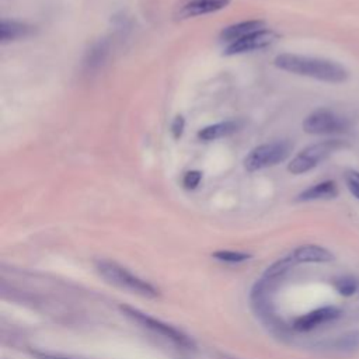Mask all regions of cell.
<instances>
[{
	"instance_id": "1",
	"label": "cell",
	"mask_w": 359,
	"mask_h": 359,
	"mask_svg": "<svg viewBox=\"0 0 359 359\" xmlns=\"http://www.w3.org/2000/svg\"><path fill=\"white\" fill-rule=\"evenodd\" d=\"M273 65L292 74L310 77L324 83H344L349 77V72L338 62L307 56V55H297V53H280L273 59Z\"/></svg>"
},
{
	"instance_id": "2",
	"label": "cell",
	"mask_w": 359,
	"mask_h": 359,
	"mask_svg": "<svg viewBox=\"0 0 359 359\" xmlns=\"http://www.w3.org/2000/svg\"><path fill=\"white\" fill-rule=\"evenodd\" d=\"M346 146L345 140L341 139H325L321 142L311 143L300 150L287 164V170L292 174H304L318 164H321L325 158H328L332 153Z\"/></svg>"
},
{
	"instance_id": "3",
	"label": "cell",
	"mask_w": 359,
	"mask_h": 359,
	"mask_svg": "<svg viewBox=\"0 0 359 359\" xmlns=\"http://www.w3.org/2000/svg\"><path fill=\"white\" fill-rule=\"evenodd\" d=\"M95 268L104 279H107L108 282H111L119 287L128 289V290L142 294L144 297H157L158 296V290L153 285L135 276L126 268L118 265L116 262L101 259V261L95 262Z\"/></svg>"
},
{
	"instance_id": "4",
	"label": "cell",
	"mask_w": 359,
	"mask_h": 359,
	"mask_svg": "<svg viewBox=\"0 0 359 359\" xmlns=\"http://www.w3.org/2000/svg\"><path fill=\"white\" fill-rule=\"evenodd\" d=\"M293 144L289 140H275L254 147L244 158L247 171H258L285 161L292 153Z\"/></svg>"
},
{
	"instance_id": "5",
	"label": "cell",
	"mask_w": 359,
	"mask_h": 359,
	"mask_svg": "<svg viewBox=\"0 0 359 359\" xmlns=\"http://www.w3.org/2000/svg\"><path fill=\"white\" fill-rule=\"evenodd\" d=\"M302 126L309 135H339L349 132L351 121L330 108H317L304 118Z\"/></svg>"
},
{
	"instance_id": "6",
	"label": "cell",
	"mask_w": 359,
	"mask_h": 359,
	"mask_svg": "<svg viewBox=\"0 0 359 359\" xmlns=\"http://www.w3.org/2000/svg\"><path fill=\"white\" fill-rule=\"evenodd\" d=\"M119 309L130 320H133V321L142 324L144 328H149L150 331L172 341L175 345H178L181 348H194V341L188 335L181 332L180 330L174 328L172 325L165 324V323H163V321H160V320H157V318H154V317H151V316H149V314H146V313H143L137 309L126 306V304L119 306Z\"/></svg>"
},
{
	"instance_id": "7",
	"label": "cell",
	"mask_w": 359,
	"mask_h": 359,
	"mask_svg": "<svg viewBox=\"0 0 359 359\" xmlns=\"http://www.w3.org/2000/svg\"><path fill=\"white\" fill-rule=\"evenodd\" d=\"M278 39V34L272 29L262 28L259 31H255L236 42H231L224 49V55H240L245 52H252L258 49H264L269 45H272Z\"/></svg>"
},
{
	"instance_id": "8",
	"label": "cell",
	"mask_w": 359,
	"mask_h": 359,
	"mask_svg": "<svg viewBox=\"0 0 359 359\" xmlns=\"http://www.w3.org/2000/svg\"><path fill=\"white\" fill-rule=\"evenodd\" d=\"M230 4V0H181L175 6L174 15L177 20H187L198 15H205L223 10Z\"/></svg>"
},
{
	"instance_id": "9",
	"label": "cell",
	"mask_w": 359,
	"mask_h": 359,
	"mask_svg": "<svg viewBox=\"0 0 359 359\" xmlns=\"http://www.w3.org/2000/svg\"><path fill=\"white\" fill-rule=\"evenodd\" d=\"M342 314L341 309L335 307V306H324L320 309H316L313 311H309L303 316H300L299 318L294 320L293 327L294 330L300 331V332H307L311 331L323 324L327 323H332L337 318H339Z\"/></svg>"
},
{
	"instance_id": "10",
	"label": "cell",
	"mask_w": 359,
	"mask_h": 359,
	"mask_svg": "<svg viewBox=\"0 0 359 359\" xmlns=\"http://www.w3.org/2000/svg\"><path fill=\"white\" fill-rule=\"evenodd\" d=\"M296 264H324L334 259V254L325 247L317 244H304L292 251Z\"/></svg>"
},
{
	"instance_id": "11",
	"label": "cell",
	"mask_w": 359,
	"mask_h": 359,
	"mask_svg": "<svg viewBox=\"0 0 359 359\" xmlns=\"http://www.w3.org/2000/svg\"><path fill=\"white\" fill-rule=\"evenodd\" d=\"M111 50V43L107 39H101L95 42L84 55L83 59V70L87 74L98 72L104 63L107 62Z\"/></svg>"
},
{
	"instance_id": "12",
	"label": "cell",
	"mask_w": 359,
	"mask_h": 359,
	"mask_svg": "<svg viewBox=\"0 0 359 359\" xmlns=\"http://www.w3.org/2000/svg\"><path fill=\"white\" fill-rule=\"evenodd\" d=\"M338 196V185L332 180H325L318 184H314L304 191H302L296 201L299 202H307V201H325V199H334Z\"/></svg>"
},
{
	"instance_id": "13",
	"label": "cell",
	"mask_w": 359,
	"mask_h": 359,
	"mask_svg": "<svg viewBox=\"0 0 359 359\" xmlns=\"http://www.w3.org/2000/svg\"><path fill=\"white\" fill-rule=\"evenodd\" d=\"M241 126H243V122L240 119H229V121L217 122V123L202 128L198 132V139L203 140V142H212L216 139H222V137L233 135Z\"/></svg>"
},
{
	"instance_id": "14",
	"label": "cell",
	"mask_w": 359,
	"mask_h": 359,
	"mask_svg": "<svg viewBox=\"0 0 359 359\" xmlns=\"http://www.w3.org/2000/svg\"><path fill=\"white\" fill-rule=\"evenodd\" d=\"M265 27V22L262 20H248V21H241L233 25H229L226 28H223V31L220 32V39L224 42H236L255 31H259Z\"/></svg>"
},
{
	"instance_id": "15",
	"label": "cell",
	"mask_w": 359,
	"mask_h": 359,
	"mask_svg": "<svg viewBox=\"0 0 359 359\" xmlns=\"http://www.w3.org/2000/svg\"><path fill=\"white\" fill-rule=\"evenodd\" d=\"M31 34H32V27L25 22L15 21V20H1L0 22V39L3 43L25 38Z\"/></svg>"
},
{
	"instance_id": "16",
	"label": "cell",
	"mask_w": 359,
	"mask_h": 359,
	"mask_svg": "<svg viewBox=\"0 0 359 359\" xmlns=\"http://www.w3.org/2000/svg\"><path fill=\"white\" fill-rule=\"evenodd\" d=\"M294 264L296 262L292 258V255L280 258L279 261L273 262L271 266L266 268V271L264 273V282H272V280H276V279L282 278Z\"/></svg>"
},
{
	"instance_id": "17",
	"label": "cell",
	"mask_w": 359,
	"mask_h": 359,
	"mask_svg": "<svg viewBox=\"0 0 359 359\" xmlns=\"http://www.w3.org/2000/svg\"><path fill=\"white\" fill-rule=\"evenodd\" d=\"M213 258H216L217 261L222 262H230V264H238V262H244L247 261L251 255L247 252H241V251H230V250H220V251H215L212 254Z\"/></svg>"
},
{
	"instance_id": "18",
	"label": "cell",
	"mask_w": 359,
	"mask_h": 359,
	"mask_svg": "<svg viewBox=\"0 0 359 359\" xmlns=\"http://www.w3.org/2000/svg\"><path fill=\"white\" fill-rule=\"evenodd\" d=\"M334 287L337 289V292L342 296H352L358 292L359 289V282L353 278L349 276H342L335 279L334 282Z\"/></svg>"
},
{
	"instance_id": "19",
	"label": "cell",
	"mask_w": 359,
	"mask_h": 359,
	"mask_svg": "<svg viewBox=\"0 0 359 359\" xmlns=\"http://www.w3.org/2000/svg\"><path fill=\"white\" fill-rule=\"evenodd\" d=\"M332 345L338 349H356L359 348V331H351L348 334H344L341 337H338Z\"/></svg>"
},
{
	"instance_id": "20",
	"label": "cell",
	"mask_w": 359,
	"mask_h": 359,
	"mask_svg": "<svg viewBox=\"0 0 359 359\" xmlns=\"http://www.w3.org/2000/svg\"><path fill=\"white\" fill-rule=\"evenodd\" d=\"M344 181L348 191L359 201V171L358 170H346L344 172Z\"/></svg>"
},
{
	"instance_id": "21",
	"label": "cell",
	"mask_w": 359,
	"mask_h": 359,
	"mask_svg": "<svg viewBox=\"0 0 359 359\" xmlns=\"http://www.w3.org/2000/svg\"><path fill=\"white\" fill-rule=\"evenodd\" d=\"M202 180V172L198 171V170H192V171H188L184 178H182V185L187 188V189H194L199 185Z\"/></svg>"
},
{
	"instance_id": "22",
	"label": "cell",
	"mask_w": 359,
	"mask_h": 359,
	"mask_svg": "<svg viewBox=\"0 0 359 359\" xmlns=\"http://www.w3.org/2000/svg\"><path fill=\"white\" fill-rule=\"evenodd\" d=\"M184 128H185V119L181 115H177L174 118V121L171 122V133L174 139H180L184 133Z\"/></svg>"
},
{
	"instance_id": "23",
	"label": "cell",
	"mask_w": 359,
	"mask_h": 359,
	"mask_svg": "<svg viewBox=\"0 0 359 359\" xmlns=\"http://www.w3.org/2000/svg\"><path fill=\"white\" fill-rule=\"evenodd\" d=\"M35 356L38 359H72V358L62 356V355H52V353H42V352H35Z\"/></svg>"
}]
</instances>
